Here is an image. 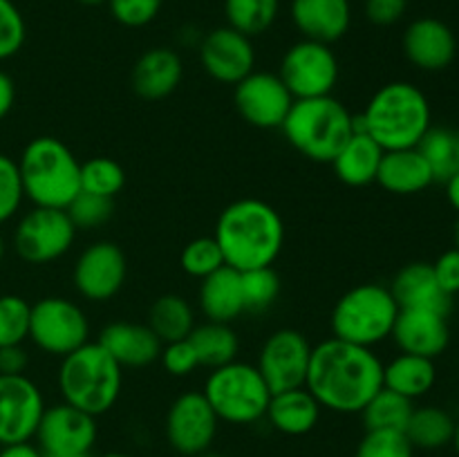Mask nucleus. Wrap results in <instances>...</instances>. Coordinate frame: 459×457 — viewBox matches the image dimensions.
Listing matches in <instances>:
<instances>
[{
    "label": "nucleus",
    "mask_w": 459,
    "mask_h": 457,
    "mask_svg": "<svg viewBox=\"0 0 459 457\" xmlns=\"http://www.w3.org/2000/svg\"><path fill=\"white\" fill-rule=\"evenodd\" d=\"M305 388L325 410L354 415L384 388V363L372 348L332 336L312 348Z\"/></svg>",
    "instance_id": "nucleus-1"
},
{
    "label": "nucleus",
    "mask_w": 459,
    "mask_h": 457,
    "mask_svg": "<svg viewBox=\"0 0 459 457\" xmlns=\"http://www.w3.org/2000/svg\"><path fill=\"white\" fill-rule=\"evenodd\" d=\"M213 237L229 267L238 272L272 267L285 246V222L272 204L245 197L220 213Z\"/></svg>",
    "instance_id": "nucleus-2"
},
{
    "label": "nucleus",
    "mask_w": 459,
    "mask_h": 457,
    "mask_svg": "<svg viewBox=\"0 0 459 457\" xmlns=\"http://www.w3.org/2000/svg\"><path fill=\"white\" fill-rule=\"evenodd\" d=\"M433 125L429 97L408 81L385 83L357 116V130L370 134L384 151L417 148Z\"/></svg>",
    "instance_id": "nucleus-3"
},
{
    "label": "nucleus",
    "mask_w": 459,
    "mask_h": 457,
    "mask_svg": "<svg viewBox=\"0 0 459 457\" xmlns=\"http://www.w3.org/2000/svg\"><path fill=\"white\" fill-rule=\"evenodd\" d=\"M25 200L45 209H67L81 193V161L56 137H36L18 160Z\"/></svg>",
    "instance_id": "nucleus-4"
},
{
    "label": "nucleus",
    "mask_w": 459,
    "mask_h": 457,
    "mask_svg": "<svg viewBox=\"0 0 459 457\" xmlns=\"http://www.w3.org/2000/svg\"><path fill=\"white\" fill-rule=\"evenodd\" d=\"M124 367L97 343L88 341L61 358L58 392L63 401L88 415H106L121 397Z\"/></svg>",
    "instance_id": "nucleus-5"
},
{
    "label": "nucleus",
    "mask_w": 459,
    "mask_h": 457,
    "mask_svg": "<svg viewBox=\"0 0 459 457\" xmlns=\"http://www.w3.org/2000/svg\"><path fill=\"white\" fill-rule=\"evenodd\" d=\"M287 142L312 161L332 164L343 143L357 133V116L330 94L296 99L281 125Z\"/></svg>",
    "instance_id": "nucleus-6"
},
{
    "label": "nucleus",
    "mask_w": 459,
    "mask_h": 457,
    "mask_svg": "<svg viewBox=\"0 0 459 457\" xmlns=\"http://www.w3.org/2000/svg\"><path fill=\"white\" fill-rule=\"evenodd\" d=\"M399 305L390 287L363 282L336 300L332 309V334L345 343L375 348L393 336Z\"/></svg>",
    "instance_id": "nucleus-7"
},
{
    "label": "nucleus",
    "mask_w": 459,
    "mask_h": 457,
    "mask_svg": "<svg viewBox=\"0 0 459 457\" xmlns=\"http://www.w3.org/2000/svg\"><path fill=\"white\" fill-rule=\"evenodd\" d=\"M202 392L218 419L233 426H249L263 419L272 399V390L258 367L238 358L211 370Z\"/></svg>",
    "instance_id": "nucleus-8"
},
{
    "label": "nucleus",
    "mask_w": 459,
    "mask_h": 457,
    "mask_svg": "<svg viewBox=\"0 0 459 457\" xmlns=\"http://www.w3.org/2000/svg\"><path fill=\"white\" fill-rule=\"evenodd\" d=\"M30 339L40 352L63 358L88 343L90 321L74 300L45 296L31 305Z\"/></svg>",
    "instance_id": "nucleus-9"
},
{
    "label": "nucleus",
    "mask_w": 459,
    "mask_h": 457,
    "mask_svg": "<svg viewBox=\"0 0 459 457\" xmlns=\"http://www.w3.org/2000/svg\"><path fill=\"white\" fill-rule=\"evenodd\" d=\"M278 76L294 99L330 97L339 83V58L332 45L303 39L287 49Z\"/></svg>",
    "instance_id": "nucleus-10"
},
{
    "label": "nucleus",
    "mask_w": 459,
    "mask_h": 457,
    "mask_svg": "<svg viewBox=\"0 0 459 457\" xmlns=\"http://www.w3.org/2000/svg\"><path fill=\"white\" fill-rule=\"evenodd\" d=\"M76 227L65 209L34 206L18 220L13 228V249L25 263L48 264L72 249Z\"/></svg>",
    "instance_id": "nucleus-11"
},
{
    "label": "nucleus",
    "mask_w": 459,
    "mask_h": 457,
    "mask_svg": "<svg viewBox=\"0 0 459 457\" xmlns=\"http://www.w3.org/2000/svg\"><path fill=\"white\" fill-rule=\"evenodd\" d=\"M220 419L202 390L184 392L166 412V439L179 455L197 457L206 453L218 435Z\"/></svg>",
    "instance_id": "nucleus-12"
},
{
    "label": "nucleus",
    "mask_w": 459,
    "mask_h": 457,
    "mask_svg": "<svg viewBox=\"0 0 459 457\" xmlns=\"http://www.w3.org/2000/svg\"><path fill=\"white\" fill-rule=\"evenodd\" d=\"M312 348L314 345H309L307 336L291 327L276 330L267 336L260 348L255 367L267 381L272 394L303 388L305 379H307Z\"/></svg>",
    "instance_id": "nucleus-13"
},
{
    "label": "nucleus",
    "mask_w": 459,
    "mask_h": 457,
    "mask_svg": "<svg viewBox=\"0 0 459 457\" xmlns=\"http://www.w3.org/2000/svg\"><path fill=\"white\" fill-rule=\"evenodd\" d=\"M128 276V263L119 245L99 240L85 246L74 263L72 282L81 298L90 303H106L115 298Z\"/></svg>",
    "instance_id": "nucleus-14"
},
{
    "label": "nucleus",
    "mask_w": 459,
    "mask_h": 457,
    "mask_svg": "<svg viewBox=\"0 0 459 457\" xmlns=\"http://www.w3.org/2000/svg\"><path fill=\"white\" fill-rule=\"evenodd\" d=\"M43 412V392L30 376L0 375V446L31 442Z\"/></svg>",
    "instance_id": "nucleus-15"
},
{
    "label": "nucleus",
    "mask_w": 459,
    "mask_h": 457,
    "mask_svg": "<svg viewBox=\"0 0 459 457\" xmlns=\"http://www.w3.org/2000/svg\"><path fill=\"white\" fill-rule=\"evenodd\" d=\"M238 112L247 124L263 130L281 128L296 99L273 72H251L236 83L233 92Z\"/></svg>",
    "instance_id": "nucleus-16"
},
{
    "label": "nucleus",
    "mask_w": 459,
    "mask_h": 457,
    "mask_svg": "<svg viewBox=\"0 0 459 457\" xmlns=\"http://www.w3.org/2000/svg\"><path fill=\"white\" fill-rule=\"evenodd\" d=\"M97 417L61 401L45 406L36 428V442L43 453H74L90 455L97 444Z\"/></svg>",
    "instance_id": "nucleus-17"
},
{
    "label": "nucleus",
    "mask_w": 459,
    "mask_h": 457,
    "mask_svg": "<svg viewBox=\"0 0 459 457\" xmlns=\"http://www.w3.org/2000/svg\"><path fill=\"white\" fill-rule=\"evenodd\" d=\"M200 63L211 79L236 85L255 70L254 43L233 27H215L202 39Z\"/></svg>",
    "instance_id": "nucleus-18"
},
{
    "label": "nucleus",
    "mask_w": 459,
    "mask_h": 457,
    "mask_svg": "<svg viewBox=\"0 0 459 457\" xmlns=\"http://www.w3.org/2000/svg\"><path fill=\"white\" fill-rule=\"evenodd\" d=\"M403 54L424 72H442L455 61L457 39L451 27L433 16L412 21L403 31Z\"/></svg>",
    "instance_id": "nucleus-19"
},
{
    "label": "nucleus",
    "mask_w": 459,
    "mask_h": 457,
    "mask_svg": "<svg viewBox=\"0 0 459 457\" xmlns=\"http://www.w3.org/2000/svg\"><path fill=\"white\" fill-rule=\"evenodd\" d=\"M446 318V314L433 309H399L393 327L394 343L402 352L435 361L451 343V327Z\"/></svg>",
    "instance_id": "nucleus-20"
},
{
    "label": "nucleus",
    "mask_w": 459,
    "mask_h": 457,
    "mask_svg": "<svg viewBox=\"0 0 459 457\" xmlns=\"http://www.w3.org/2000/svg\"><path fill=\"white\" fill-rule=\"evenodd\" d=\"M290 18L303 39L332 45L352 25L350 0H291Z\"/></svg>",
    "instance_id": "nucleus-21"
},
{
    "label": "nucleus",
    "mask_w": 459,
    "mask_h": 457,
    "mask_svg": "<svg viewBox=\"0 0 459 457\" xmlns=\"http://www.w3.org/2000/svg\"><path fill=\"white\" fill-rule=\"evenodd\" d=\"M97 343L119 363L121 367H146L161 354V341L155 332L142 323L117 321L101 330Z\"/></svg>",
    "instance_id": "nucleus-22"
},
{
    "label": "nucleus",
    "mask_w": 459,
    "mask_h": 457,
    "mask_svg": "<svg viewBox=\"0 0 459 457\" xmlns=\"http://www.w3.org/2000/svg\"><path fill=\"white\" fill-rule=\"evenodd\" d=\"M399 309H433L446 314L453 307V296L439 287L430 263H411L397 272L390 282Z\"/></svg>",
    "instance_id": "nucleus-23"
},
{
    "label": "nucleus",
    "mask_w": 459,
    "mask_h": 457,
    "mask_svg": "<svg viewBox=\"0 0 459 457\" xmlns=\"http://www.w3.org/2000/svg\"><path fill=\"white\" fill-rule=\"evenodd\" d=\"M184 76V63L170 47L146 49L133 67V90L142 99L157 101L178 90Z\"/></svg>",
    "instance_id": "nucleus-24"
},
{
    "label": "nucleus",
    "mask_w": 459,
    "mask_h": 457,
    "mask_svg": "<svg viewBox=\"0 0 459 457\" xmlns=\"http://www.w3.org/2000/svg\"><path fill=\"white\" fill-rule=\"evenodd\" d=\"M200 309L206 321L229 323L245 314V296H242V273L224 264L222 269L200 282Z\"/></svg>",
    "instance_id": "nucleus-25"
},
{
    "label": "nucleus",
    "mask_w": 459,
    "mask_h": 457,
    "mask_svg": "<svg viewBox=\"0 0 459 457\" xmlns=\"http://www.w3.org/2000/svg\"><path fill=\"white\" fill-rule=\"evenodd\" d=\"M321 410V403L303 385V388L273 392L264 417L278 433L299 437V435H307L316 428Z\"/></svg>",
    "instance_id": "nucleus-26"
},
{
    "label": "nucleus",
    "mask_w": 459,
    "mask_h": 457,
    "mask_svg": "<svg viewBox=\"0 0 459 457\" xmlns=\"http://www.w3.org/2000/svg\"><path fill=\"white\" fill-rule=\"evenodd\" d=\"M433 173L417 148L385 151L381 157L377 184L394 195H415L433 184Z\"/></svg>",
    "instance_id": "nucleus-27"
},
{
    "label": "nucleus",
    "mask_w": 459,
    "mask_h": 457,
    "mask_svg": "<svg viewBox=\"0 0 459 457\" xmlns=\"http://www.w3.org/2000/svg\"><path fill=\"white\" fill-rule=\"evenodd\" d=\"M384 152V148L370 134L357 130L332 160L336 177L348 186H368V184L377 182Z\"/></svg>",
    "instance_id": "nucleus-28"
},
{
    "label": "nucleus",
    "mask_w": 459,
    "mask_h": 457,
    "mask_svg": "<svg viewBox=\"0 0 459 457\" xmlns=\"http://www.w3.org/2000/svg\"><path fill=\"white\" fill-rule=\"evenodd\" d=\"M435 381H437V367L433 358L402 352L384 366V388L403 394L412 401L429 394Z\"/></svg>",
    "instance_id": "nucleus-29"
},
{
    "label": "nucleus",
    "mask_w": 459,
    "mask_h": 457,
    "mask_svg": "<svg viewBox=\"0 0 459 457\" xmlns=\"http://www.w3.org/2000/svg\"><path fill=\"white\" fill-rule=\"evenodd\" d=\"M188 341L195 349L200 366L209 367V370L236 361L238 352H240V339L229 323L206 321L202 325H195L188 334Z\"/></svg>",
    "instance_id": "nucleus-30"
},
{
    "label": "nucleus",
    "mask_w": 459,
    "mask_h": 457,
    "mask_svg": "<svg viewBox=\"0 0 459 457\" xmlns=\"http://www.w3.org/2000/svg\"><path fill=\"white\" fill-rule=\"evenodd\" d=\"M406 437L412 444V448L421 451H437V448L453 444L455 435V419L451 412L437 406H420L412 408V415L406 426Z\"/></svg>",
    "instance_id": "nucleus-31"
},
{
    "label": "nucleus",
    "mask_w": 459,
    "mask_h": 457,
    "mask_svg": "<svg viewBox=\"0 0 459 457\" xmlns=\"http://www.w3.org/2000/svg\"><path fill=\"white\" fill-rule=\"evenodd\" d=\"M148 327L160 336L161 343L188 339L195 327L193 305L179 294L160 296L148 312Z\"/></svg>",
    "instance_id": "nucleus-32"
},
{
    "label": "nucleus",
    "mask_w": 459,
    "mask_h": 457,
    "mask_svg": "<svg viewBox=\"0 0 459 457\" xmlns=\"http://www.w3.org/2000/svg\"><path fill=\"white\" fill-rule=\"evenodd\" d=\"M281 13V0H224V18L227 25L240 34H264L273 27Z\"/></svg>",
    "instance_id": "nucleus-33"
},
{
    "label": "nucleus",
    "mask_w": 459,
    "mask_h": 457,
    "mask_svg": "<svg viewBox=\"0 0 459 457\" xmlns=\"http://www.w3.org/2000/svg\"><path fill=\"white\" fill-rule=\"evenodd\" d=\"M412 399L381 388L361 410L366 430H399L403 433L412 415Z\"/></svg>",
    "instance_id": "nucleus-34"
},
{
    "label": "nucleus",
    "mask_w": 459,
    "mask_h": 457,
    "mask_svg": "<svg viewBox=\"0 0 459 457\" xmlns=\"http://www.w3.org/2000/svg\"><path fill=\"white\" fill-rule=\"evenodd\" d=\"M417 151L429 164L435 182H446L459 168V151H457V134L448 128H433L421 137L417 143Z\"/></svg>",
    "instance_id": "nucleus-35"
},
{
    "label": "nucleus",
    "mask_w": 459,
    "mask_h": 457,
    "mask_svg": "<svg viewBox=\"0 0 459 457\" xmlns=\"http://www.w3.org/2000/svg\"><path fill=\"white\" fill-rule=\"evenodd\" d=\"M126 184V170L110 157H92L81 164V191L101 197H115Z\"/></svg>",
    "instance_id": "nucleus-36"
},
{
    "label": "nucleus",
    "mask_w": 459,
    "mask_h": 457,
    "mask_svg": "<svg viewBox=\"0 0 459 457\" xmlns=\"http://www.w3.org/2000/svg\"><path fill=\"white\" fill-rule=\"evenodd\" d=\"M240 273L245 312L258 314L276 303V298L281 296V278L272 267H258Z\"/></svg>",
    "instance_id": "nucleus-37"
},
{
    "label": "nucleus",
    "mask_w": 459,
    "mask_h": 457,
    "mask_svg": "<svg viewBox=\"0 0 459 457\" xmlns=\"http://www.w3.org/2000/svg\"><path fill=\"white\" fill-rule=\"evenodd\" d=\"M31 305L22 296H0V348L22 345L30 339Z\"/></svg>",
    "instance_id": "nucleus-38"
},
{
    "label": "nucleus",
    "mask_w": 459,
    "mask_h": 457,
    "mask_svg": "<svg viewBox=\"0 0 459 457\" xmlns=\"http://www.w3.org/2000/svg\"><path fill=\"white\" fill-rule=\"evenodd\" d=\"M179 263H182V269L188 276L200 278V280L227 264L224 263L222 249H220L218 240L213 236L195 237V240L188 242L184 246L182 255H179Z\"/></svg>",
    "instance_id": "nucleus-39"
},
{
    "label": "nucleus",
    "mask_w": 459,
    "mask_h": 457,
    "mask_svg": "<svg viewBox=\"0 0 459 457\" xmlns=\"http://www.w3.org/2000/svg\"><path fill=\"white\" fill-rule=\"evenodd\" d=\"M415 448L399 430H366L354 457H412Z\"/></svg>",
    "instance_id": "nucleus-40"
},
{
    "label": "nucleus",
    "mask_w": 459,
    "mask_h": 457,
    "mask_svg": "<svg viewBox=\"0 0 459 457\" xmlns=\"http://www.w3.org/2000/svg\"><path fill=\"white\" fill-rule=\"evenodd\" d=\"M67 215H70L72 224L79 228H99L110 220L112 215V200L110 197L92 195V193L81 191L74 200L67 206Z\"/></svg>",
    "instance_id": "nucleus-41"
},
{
    "label": "nucleus",
    "mask_w": 459,
    "mask_h": 457,
    "mask_svg": "<svg viewBox=\"0 0 459 457\" xmlns=\"http://www.w3.org/2000/svg\"><path fill=\"white\" fill-rule=\"evenodd\" d=\"M25 191H22L18 161L0 152V224L9 222L21 211Z\"/></svg>",
    "instance_id": "nucleus-42"
},
{
    "label": "nucleus",
    "mask_w": 459,
    "mask_h": 457,
    "mask_svg": "<svg viewBox=\"0 0 459 457\" xmlns=\"http://www.w3.org/2000/svg\"><path fill=\"white\" fill-rule=\"evenodd\" d=\"M27 39L25 18L13 0H0V61L16 56Z\"/></svg>",
    "instance_id": "nucleus-43"
},
{
    "label": "nucleus",
    "mask_w": 459,
    "mask_h": 457,
    "mask_svg": "<svg viewBox=\"0 0 459 457\" xmlns=\"http://www.w3.org/2000/svg\"><path fill=\"white\" fill-rule=\"evenodd\" d=\"M112 18L124 27H146L160 16L164 0H106Z\"/></svg>",
    "instance_id": "nucleus-44"
},
{
    "label": "nucleus",
    "mask_w": 459,
    "mask_h": 457,
    "mask_svg": "<svg viewBox=\"0 0 459 457\" xmlns=\"http://www.w3.org/2000/svg\"><path fill=\"white\" fill-rule=\"evenodd\" d=\"M160 361L170 376H188L191 372H195L197 367H200L195 349H193L188 339L161 345Z\"/></svg>",
    "instance_id": "nucleus-45"
},
{
    "label": "nucleus",
    "mask_w": 459,
    "mask_h": 457,
    "mask_svg": "<svg viewBox=\"0 0 459 457\" xmlns=\"http://www.w3.org/2000/svg\"><path fill=\"white\" fill-rule=\"evenodd\" d=\"M408 12V0H363V13L377 27L397 25Z\"/></svg>",
    "instance_id": "nucleus-46"
},
{
    "label": "nucleus",
    "mask_w": 459,
    "mask_h": 457,
    "mask_svg": "<svg viewBox=\"0 0 459 457\" xmlns=\"http://www.w3.org/2000/svg\"><path fill=\"white\" fill-rule=\"evenodd\" d=\"M433 272H435V278H437L439 287H442L448 296L459 294V249L457 246L444 251V254L435 260Z\"/></svg>",
    "instance_id": "nucleus-47"
},
{
    "label": "nucleus",
    "mask_w": 459,
    "mask_h": 457,
    "mask_svg": "<svg viewBox=\"0 0 459 457\" xmlns=\"http://www.w3.org/2000/svg\"><path fill=\"white\" fill-rule=\"evenodd\" d=\"M30 366V354L22 345L0 348V375H25Z\"/></svg>",
    "instance_id": "nucleus-48"
},
{
    "label": "nucleus",
    "mask_w": 459,
    "mask_h": 457,
    "mask_svg": "<svg viewBox=\"0 0 459 457\" xmlns=\"http://www.w3.org/2000/svg\"><path fill=\"white\" fill-rule=\"evenodd\" d=\"M13 103H16V85L7 72L0 70V121L13 110Z\"/></svg>",
    "instance_id": "nucleus-49"
},
{
    "label": "nucleus",
    "mask_w": 459,
    "mask_h": 457,
    "mask_svg": "<svg viewBox=\"0 0 459 457\" xmlns=\"http://www.w3.org/2000/svg\"><path fill=\"white\" fill-rule=\"evenodd\" d=\"M0 457H43V451L31 442H21L0 446Z\"/></svg>",
    "instance_id": "nucleus-50"
},
{
    "label": "nucleus",
    "mask_w": 459,
    "mask_h": 457,
    "mask_svg": "<svg viewBox=\"0 0 459 457\" xmlns=\"http://www.w3.org/2000/svg\"><path fill=\"white\" fill-rule=\"evenodd\" d=\"M444 186H446L448 204H451L453 209H455L459 213V168L451 175V177L446 179V182H444Z\"/></svg>",
    "instance_id": "nucleus-51"
},
{
    "label": "nucleus",
    "mask_w": 459,
    "mask_h": 457,
    "mask_svg": "<svg viewBox=\"0 0 459 457\" xmlns=\"http://www.w3.org/2000/svg\"><path fill=\"white\" fill-rule=\"evenodd\" d=\"M43 457H90V455H74V453H43Z\"/></svg>",
    "instance_id": "nucleus-52"
},
{
    "label": "nucleus",
    "mask_w": 459,
    "mask_h": 457,
    "mask_svg": "<svg viewBox=\"0 0 459 457\" xmlns=\"http://www.w3.org/2000/svg\"><path fill=\"white\" fill-rule=\"evenodd\" d=\"M76 3L85 4V7H99V4H106V0H76Z\"/></svg>",
    "instance_id": "nucleus-53"
},
{
    "label": "nucleus",
    "mask_w": 459,
    "mask_h": 457,
    "mask_svg": "<svg viewBox=\"0 0 459 457\" xmlns=\"http://www.w3.org/2000/svg\"><path fill=\"white\" fill-rule=\"evenodd\" d=\"M453 446H455V451L459 455V419H455V435H453Z\"/></svg>",
    "instance_id": "nucleus-54"
},
{
    "label": "nucleus",
    "mask_w": 459,
    "mask_h": 457,
    "mask_svg": "<svg viewBox=\"0 0 459 457\" xmlns=\"http://www.w3.org/2000/svg\"><path fill=\"white\" fill-rule=\"evenodd\" d=\"M3 258H4V237L3 233H0V263H3Z\"/></svg>",
    "instance_id": "nucleus-55"
},
{
    "label": "nucleus",
    "mask_w": 459,
    "mask_h": 457,
    "mask_svg": "<svg viewBox=\"0 0 459 457\" xmlns=\"http://www.w3.org/2000/svg\"><path fill=\"white\" fill-rule=\"evenodd\" d=\"M197 457H224V455H220V453H202V455H197Z\"/></svg>",
    "instance_id": "nucleus-56"
},
{
    "label": "nucleus",
    "mask_w": 459,
    "mask_h": 457,
    "mask_svg": "<svg viewBox=\"0 0 459 457\" xmlns=\"http://www.w3.org/2000/svg\"><path fill=\"white\" fill-rule=\"evenodd\" d=\"M101 457H130V455H124V453H106V455Z\"/></svg>",
    "instance_id": "nucleus-57"
},
{
    "label": "nucleus",
    "mask_w": 459,
    "mask_h": 457,
    "mask_svg": "<svg viewBox=\"0 0 459 457\" xmlns=\"http://www.w3.org/2000/svg\"><path fill=\"white\" fill-rule=\"evenodd\" d=\"M455 246L459 249V220H457V224H455Z\"/></svg>",
    "instance_id": "nucleus-58"
},
{
    "label": "nucleus",
    "mask_w": 459,
    "mask_h": 457,
    "mask_svg": "<svg viewBox=\"0 0 459 457\" xmlns=\"http://www.w3.org/2000/svg\"><path fill=\"white\" fill-rule=\"evenodd\" d=\"M455 134H457V151H459V130H457V133H455Z\"/></svg>",
    "instance_id": "nucleus-59"
}]
</instances>
